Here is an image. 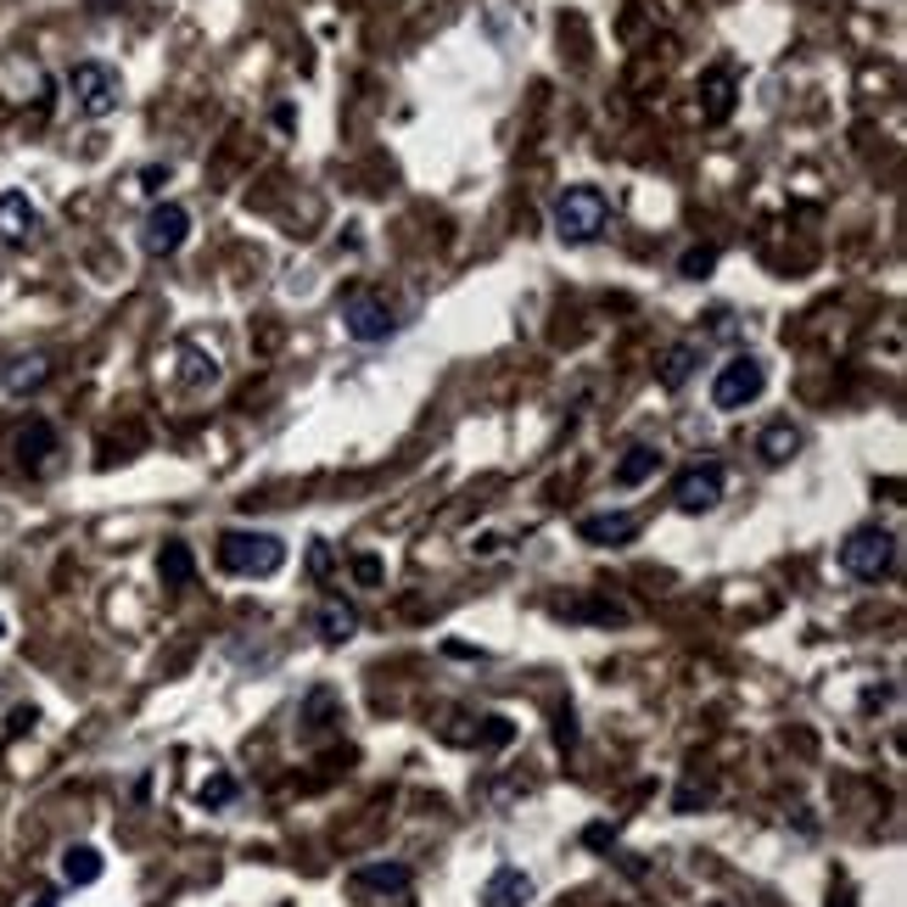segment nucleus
<instances>
[{
	"instance_id": "obj_1",
	"label": "nucleus",
	"mask_w": 907,
	"mask_h": 907,
	"mask_svg": "<svg viewBox=\"0 0 907 907\" xmlns=\"http://www.w3.org/2000/svg\"><path fill=\"white\" fill-rule=\"evenodd\" d=\"M219 566L236 572V577H275L286 566V543L275 532L230 527V532H219Z\"/></svg>"
},
{
	"instance_id": "obj_2",
	"label": "nucleus",
	"mask_w": 907,
	"mask_h": 907,
	"mask_svg": "<svg viewBox=\"0 0 907 907\" xmlns=\"http://www.w3.org/2000/svg\"><path fill=\"white\" fill-rule=\"evenodd\" d=\"M555 236L566 241V247H583V241H594L605 225H611V197L600 191V186H566L561 197H555Z\"/></svg>"
},
{
	"instance_id": "obj_3",
	"label": "nucleus",
	"mask_w": 907,
	"mask_h": 907,
	"mask_svg": "<svg viewBox=\"0 0 907 907\" xmlns=\"http://www.w3.org/2000/svg\"><path fill=\"white\" fill-rule=\"evenodd\" d=\"M762 387H768V371H762V358H757V353H734L729 365H722V371L711 376V409L734 415V409L757 404V398H762Z\"/></svg>"
},
{
	"instance_id": "obj_4",
	"label": "nucleus",
	"mask_w": 907,
	"mask_h": 907,
	"mask_svg": "<svg viewBox=\"0 0 907 907\" xmlns=\"http://www.w3.org/2000/svg\"><path fill=\"white\" fill-rule=\"evenodd\" d=\"M841 566L863 583H879L890 566H896V532L890 527H857L846 543H841Z\"/></svg>"
},
{
	"instance_id": "obj_5",
	"label": "nucleus",
	"mask_w": 907,
	"mask_h": 907,
	"mask_svg": "<svg viewBox=\"0 0 907 907\" xmlns=\"http://www.w3.org/2000/svg\"><path fill=\"white\" fill-rule=\"evenodd\" d=\"M67 96L84 118H107L118 107V73L107 62H73L67 67Z\"/></svg>"
},
{
	"instance_id": "obj_6",
	"label": "nucleus",
	"mask_w": 907,
	"mask_h": 907,
	"mask_svg": "<svg viewBox=\"0 0 907 907\" xmlns=\"http://www.w3.org/2000/svg\"><path fill=\"white\" fill-rule=\"evenodd\" d=\"M186 236H191V213H186V202H157V208L146 213V225H140V247H146V258H174L179 247H186Z\"/></svg>"
},
{
	"instance_id": "obj_7",
	"label": "nucleus",
	"mask_w": 907,
	"mask_h": 907,
	"mask_svg": "<svg viewBox=\"0 0 907 907\" xmlns=\"http://www.w3.org/2000/svg\"><path fill=\"white\" fill-rule=\"evenodd\" d=\"M722 493H729V471H722L717 460H706V466H689V471L678 477L673 504H678L684 515H700V510H711Z\"/></svg>"
},
{
	"instance_id": "obj_8",
	"label": "nucleus",
	"mask_w": 907,
	"mask_h": 907,
	"mask_svg": "<svg viewBox=\"0 0 907 907\" xmlns=\"http://www.w3.org/2000/svg\"><path fill=\"white\" fill-rule=\"evenodd\" d=\"M342 331H347L353 342H387V336L398 331V314H393L387 298H353V303L342 309Z\"/></svg>"
},
{
	"instance_id": "obj_9",
	"label": "nucleus",
	"mask_w": 907,
	"mask_h": 907,
	"mask_svg": "<svg viewBox=\"0 0 907 907\" xmlns=\"http://www.w3.org/2000/svg\"><path fill=\"white\" fill-rule=\"evenodd\" d=\"M639 515H633V510H605V515H583L577 521V538L583 543H594V550H622V543H633V538H639Z\"/></svg>"
},
{
	"instance_id": "obj_10",
	"label": "nucleus",
	"mask_w": 907,
	"mask_h": 907,
	"mask_svg": "<svg viewBox=\"0 0 907 907\" xmlns=\"http://www.w3.org/2000/svg\"><path fill=\"white\" fill-rule=\"evenodd\" d=\"M409 868L404 863H365V868H353L347 874V890L353 896H398V890H409Z\"/></svg>"
},
{
	"instance_id": "obj_11",
	"label": "nucleus",
	"mask_w": 907,
	"mask_h": 907,
	"mask_svg": "<svg viewBox=\"0 0 907 907\" xmlns=\"http://www.w3.org/2000/svg\"><path fill=\"white\" fill-rule=\"evenodd\" d=\"M532 874L527 868H515V863H504V868H493L488 874V885H482V907H527L532 901Z\"/></svg>"
},
{
	"instance_id": "obj_12",
	"label": "nucleus",
	"mask_w": 907,
	"mask_h": 907,
	"mask_svg": "<svg viewBox=\"0 0 907 907\" xmlns=\"http://www.w3.org/2000/svg\"><path fill=\"white\" fill-rule=\"evenodd\" d=\"M314 633L325 645H347L353 633H358V611L347 605V600H336V594H325L320 605H314Z\"/></svg>"
},
{
	"instance_id": "obj_13",
	"label": "nucleus",
	"mask_w": 907,
	"mask_h": 907,
	"mask_svg": "<svg viewBox=\"0 0 907 907\" xmlns=\"http://www.w3.org/2000/svg\"><path fill=\"white\" fill-rule=\"evenodd\" d=\"M34 225H40V213H34V202L23 191H0V241L23 247L34 236Z\"/></svg>"
},
{
	"instance_id": "obj_14",
	"label": "nucleus",
	"mask_w": 907,
	"mask_h": 907,
	"mask_svg": "<svg viewBox=\"0 0 907 907\" xmlns=\"http://www.w3.org/2000/svg\"><path fill=\"white\" fill-rule=\"evenodd\" d=\"M12 454H18L23 471H40L51 454H56V426H51V420H29V426L12 437Z\"/></svg>"
},
{
	"instance_id": "obj_15",
	"label": "nucleus",
	"mask_w": 907,
	"mask_h": 907,
	"mask_svg": "<svg viewBox=\"0 0 907 907\" xmlns=\"http://www.w3.org/2000/svg\"><path fill=\"white\" fill-rule=\"evenodd\" d=\"M729 113H734V73H729V67L700 73V118H706V124H722Z\"/></svg>"
},
{
	"instance_id": "obj_16",
	"label": "nucleus",
	"mask_w": 907,
	"mask_h": 907,
	"mask_svg": "<svg viewBox=\"0 0 907 907\" xmlns=\"http://www.w3.org/2000/svg\"><path fill=\"white\" fill-rule=\"evenodd\" d=\"M695 371H700V347H695V342H673V347L661 353L656 382H661V393H684Z\"/></svg>"
},
{
	"instance_id": "obj_17",
	"label": "nucleus",
	"mask_w": 907,
	"mask_h": 907,
	"mask_svg": "<svg viewBox=\"0 0 907 907\" xmlns=\"http://www.w3.org/2000/svg\"><path fill=\"white\" fill-rule=\"evenodd\" d=\"M0 382H7V393L29 398V393H40L51 382V358L45 353H23V358H12V365L0 371Z\"/></svg>"
},
{
	"instance_id": "obj_18",
	"label": "nucleus",
	"mask_w": 907,
	"mask_h": 907,
	"mask_svg": "<svg viewBox=\"0 0 907 907\" xmlns=\"http://www.w3.org/2000/svg\"><path fill=\"white\" fill-rule=\"evenodd\" d=\"M757 454H762V466H790L795 454H801V426H790V420H773V426H762V437H757Z\"/></svg>"
},
{
	"instance_id": "obj_19",
	"label": "nucleus",
	"mask_w": 907,
	"mask_h": 907,
	"mask_svg": "<svg viewBox=\"0 0 907 907\" xmlns=\"http://www.w3.org/2000/svg\"><path fill=\"white\" fill-rule=\"evenodd\" d=\"M661 471V448H650V442H633L627 454H622V466L611 471V482L616 488H639V482H650Z\"/></svg>"
},
{
	"instance_id": "obj_20",
	"label": "nucleus",
	"mask_w": 907,
	"mask_h": 907,
	"mask_svg": "<svg viewBox=\"0 0 907 907\" xmlns=\"http://www.w3.org/2000/svg\"><path fill=\"white\" fill-rule=\"evenodd\" d=\"M157 577L163 588H186L197 577V555H191V543H163V555H157Z\"/></svg>"
},
{
	"instance_id": "obj_21",
	"label": "nucleus",
	"mask_w": 907,
	"mask_h": 907,
	"mask_svg": "<svg viewBox=\"0 0 907 907\" xmlns=\"http://www.w3.org/2000/svg\"><path fill=\"white\" fill-rule=\"evenodd\" d=\"M62 879L67 885H96L102 879V852L96 846H67L62 852Z\"/></svg>"
},
{
	"instance_id": "obj_22",
	"label": "nucleus",
	"mask_w": 907,
	"mask_h": 907,
	"mask_svg": "<svg viewBox=\"0 0 907 907\" xmlns=\"http://www.w3.org/2000/svg\"><path fill=\"white\" fill-rule=\"evenodd\" d=\"M303 722H309V729H331V722H342V700H336V689H314V695L303 700Z\"/></svg>"
},
{
	"instance_id": "obj_23",
	"label": "nucleus",
	"mask_w": 907,
	"mask_h": 907,
	"mask_svg": "<svg viewBox=\"0 0 907 907\" xmlns=\"http://www.w3.org/2000/svg\"><path fill=\"white\" fill-rule=\"evenodd\" d=\"M179 353H186V382H191V387H213V382H219V358H213V353H202L197 342H186Z\"/></svg>"
},
{
	"instance_id": "obj_24",
	"label": "nucleus",
	"mask_w": 907,
	"mask_h": 907,
	"mask_svg": "<svg viewBox=\"0 0 907 907\" xmlns=\"http://www.w3.org/2000/svg\"><path fill=\"white\" fill-rule=\"evenodd\" d=\"M711 269H717V247H689L684 263H678V275H684V281H706Z\"/></svg>"
},
{
	"instance_id": "obj_25",
	"label": "nucleus",
	"mask_w": 907,
	"mask_h": 907,
	"mask_svg": "<svg viewBox=\"0 0 907 907\" xmlns=\"http://www.w3.org/2000/svg\"><path fill=\"white\" fill-rule=\"evenodd\" d=\"M230 801H236V779L230 773H213L202 784V806H230Z\"/></svg>"
},
{
	"instance_id": "obj_26",
	"label": "nucleus",
	"mask_w": 907,
	"mask_h": 907,
	"mask_svg": "<svg viewBox=\"0 0 907 907\" xmlns=\"http://www.w3.org/2000/svg\"><path fill=\"white\" fill-rule=\"evenodd\" d=\"M353 577L365 583V588H376V583H382V561H376V555H353Z\"/></svg>"
},
{
	"instance_id": "obj_27",
	"label": "nucleus",
	"mask_w": 907,
	"mask_h": 907,
	"mask_svg": "<svg viewBox=\"0 0 907 907\" xmlns=\"http://www.w3.org/2000/svg\"><path fill=\"white\" fill-rule=\"evenodd\" d=\"M34 722H40V711H34V706H18V711L7 717V734H29Z\"/></svg>"
},
{
	"instance_id": "obj_28",
	"label": "nucleus",
	"mask_w": 907,
	"mask_h": 907,
	"mask_svg": "<svg viewBox=\"0 0 907 907\" xmlns=\"http://www.w3.org/2000/svg\"><path fill=\"white\" fill-rule=\"evenodd\" d=\"M309 572H314V577H325V572H331V543H325V538H314V550H309Z\"/></svg>"
},
{
	"instance_id": "obj_29",
	"label": "nucleus",
	"mask_w": 907,
	"mask_h": 907,
	"mask_svg": "<svg viewBox=\"0 0 907 907\" xmlns=\"http://www.w3.org/2000/svg\"><path fill=\"white\" fill-rule=\"evenodd\" d=\"M482 722H488V746H504L510 740V722L504 717H482Z\"/></svg>"
},
{
	"instance_id": "obj_30",
	"label": "nucleus",
	"mask_w": 907,
	"mask_h": 907,
	"mask_svg": "<svg viewBox=\"0 0 907 907\" xmlns=\"http://www.w3.org/2000/svg\"><path fill=\"white\" fill-rule=\"evenodd\" d=\"M140 186H146V191H163V186H168V168H146Z\"/></svg>"
},
{
	"instance_id": "obj_31",
	"label": "nucleus",
	"mask_w": 907,
	"mask_h": 907,
	"mask_svg": "<svg viewBox=\"0 0 907 907\" xmlns=\"http://www.w3.org/2000/svg\"><path fill=\"white\" fill-rule=\"evenodd\" d=\"M34 907H56V890H45V896H34Z\"/></svg>"
},
{
	"instance_id": "obj_32",
	"label": "nucleus",
	"mask_w": 907,
	"mask_h": 907,
	"mask_svg": "<svg viewBox=\"0 0 907 907\" xmlns=\"http://www.w3.org/2000/svg\"><path fill=\"white\" fill-rule=\"evenodd\" d=\"M830 907H852V896H841V901H830Z\"/></svg>"
},
{
	"instance_id": "obj_33",
	"label": "nucleus",
	"mask_w": 907,
	"mask_h": 907,
	"mask_svg": "<svg viewBox=\"0 0 907 907\" xmlns=\"http://www.w3.org/2000/svg\"><path fill=\"white\" fill-rule=\"evenodd\" d=\"M711 907H734V901H711Z\"/></svg>"
},
{
	"instance_id": "obj_34",
	"label": "nucleus",
	"mask_w": 907,
	"mask_h": 907,
	"mask_svg": "<svg viewBox=\"0 0 907 907\" xmlns=\"http://www.w3.org/2000/svg\"><path fill=\"white\" fill-rule=\"evenodd\" d=\"M0 633H7V622H0Z\"/></svg>"
}]
</instances>
